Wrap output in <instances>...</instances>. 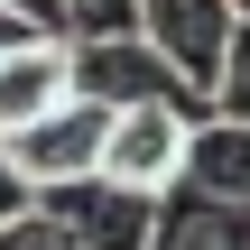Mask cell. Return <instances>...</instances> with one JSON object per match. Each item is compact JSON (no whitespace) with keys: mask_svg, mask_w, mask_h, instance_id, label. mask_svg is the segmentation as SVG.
<instances>
[{"mask_svg":"<svg viewBox=\"0 0 250 250\" xmlns=\"http://www.w3.org/2000/svg\"><path fill=\"white\" fill-rule=\"evenodd\" d=\"M56 37L83 46V37H139V0H56Z\"/></svg>","mask_w":250,"mask_h":250,"instance_id":"cell-10","label":"cell"},{"mask_svg":"<svg viewBox=\"0 0 250 250\" xmlns=\"http://www.w3.org/2000/svg\"><path fill=\"white\" fill-rule=\"evenodd\" d=\"M195 121H204V111H186V102H130V111H111L93 176L130 186V195H167L176 167H186V130H195Z\"/></svg>","mask_w":250,"mask_h":250,"instance_id":"cell-1","label":"cell"},{"mask_svg":"<svg viewBox=\"0 0 250 250\" xmlns=\"http://www.w3.org/2000/svg\"><path fill=\"white\" fill-rule=\"evenodd\" d=\"M204 111L250 121V19H232V37H223V65H213V83H204Z\"/></svg>","mask_w":250,"mask_h":250,"instance_id":"cell-9","label":"cell"},{"mask_svg":"<svg viewBox=\"0 0 250 250\" xmlns=\"http://www.w3.org/2000/svg\"><path fill=\"white\" fill-rule=\"evenodd\" d=\"M19 204H28V186H19V167H9V158H0V223H9V213H19Z\"/></svg>","mask_w":250,"mask_h":250,"instance_id":"cell-13","label":"cell"},{"mask_svg":"<svg viewBox=\"0 0 250 250\" xmlns=\"http://www.w3.org/2000/svg\"><path fill=\"white\" fill-rule=\"evenodd\" d=\"M148 250H250V204H213L195 186H167Z\"/></svg>","mask_w":250,"mask_h":250,"instance_id":"cell-8","label":"cell"},{"mask_svg":"<svg viewBox=\"0 0 250 250\" xmlns=\"http://www.w3.org/2000/svg\"><path fill=\"white\" fill-rule=\"evenodd\" d=\"M28 204L74 250H148V232H158V195H130L111 176H65V186H37Z\"/></svg>","mask_w":250,"mask_h":250,"instance_id":"cell-3","label":"cell"},{"mask_svg":"<svg viewBox=\"0 0 250 250\" xmlns=\"http://www.w3.org/2000/svg\"><path fill=\"white\" fill-rule=\"evenodd\" d=\"M19 37H46V28H28V19H9V9H0V46H19Z\"/></svg>","mask_w":250,"mask_h":250,"instance_id":"cell-14","label":"cell"},{"mask_svg":"<svg viewBox=\"0 0 250 250\" xmlns=\"http://www.w3.org/2000/svg\"><path fill=\"white\" fill-rule=\"evenodd\" d=\"M102 102H83V93H65L56 111H37V121H19L9 139H0V158L19 167V186L37 195V186H65V176H93V158H102Z\"/></svg>","mask_w":250,"mask_h":250,"instance_id":"cell-4","label":"cell"},{"mask_svg":"<svg viewBox=\"0 0 250 250\" xmlns=\"http://www.w3.org/2000/svg\"><path fill=\"white\" fill-rule=\"evenodd\" d=\"M65 93H74V74H65V37H19V46H0V139H9L19 121L56 111Z\"/></svg>","mask_w":250,"mask_h":250,"instance_id":"cell-6","label":"cell"},{"mask_svg":"<svg viewBox=\"0 0 250 250\" xmlns=\"http://www.w3.org/2000/svg\"><path fill=\"white\" fill-rule=\"evenodd\" d=\"M232 19H250V0H232Z\"/></svg>","mask_w":250,"mask_h":250,"instance_id":"cell-15","label":"cell"},{"mask_svg":"<svg viewBox=\"0 0 250 250\" xmlns=\"http://www.w3.org/2000/svg\"><path fill=\"white\" fill-rule=\"evenodd\" d=\"M65 74L102 111H130V102H186V111H204V93H186V74L148 37H83V46H65Z\"/></svg>","mask_w":250,"mask_h":250,"instance_id":"cell-2","label":"cell"},{"mask_svg":"<svg viewBox=\"0 0 250 250\" xmlns=\"http://www.w3.org/2000/svg\"><path fill=\"white\" fill-rule=\"evenodd\" d=\"M0 9H9V19H28V28H46V37H56V0H0Z\"/></svg>","mask_w":250,"mask_h":250,"instance_id":"cell-12","label":"cell"},{"mask_svg":"<svg viewBox=\"0 0 250 250\" xmlns=\"http://www.w3.org/2000/svg\"><path fill=\"white\" fill-rule=\"evenodd\" d=\"M176 186H195V195H213V204H250V121L204 111V121L186 130V167H176Z\"/></svg>","mask_w":250,"mask_h":250,"instance_id":"cell-7","label":"cell"},{"mask_svg":"<svg viewBox=\"0 0 250 250\" xmlns=\"http://www.w3.org/2000/svg\"><path fill=\"white\" fill-rule=\"evenodd\" d=\"M139 37L186 74V93H204L232 37V0H139Z\"/></svg>","mask_w":250,"mask_h":250,"instance_id":"cell-5","label":"cell"},{"mask_svg":"<svg viewBox=\"0 0 250 250\" xmlns=\"http://www.w3.org/2000/svg\"><path fill=\"white\" fill-rule=\"evenodd\" d=\"M0 250H74V241H65V232H56L37 204H19V213L0 223Z\"/></svg>","mask_w":250,"mask_h":250,"instance_id":"cell-11","label":"cell"}]
</instances>
